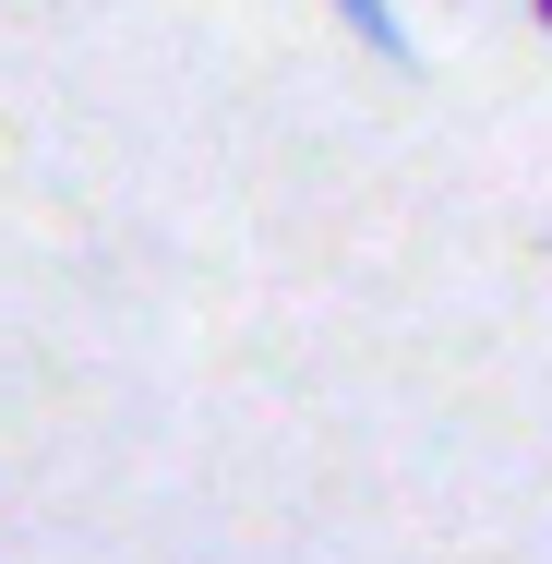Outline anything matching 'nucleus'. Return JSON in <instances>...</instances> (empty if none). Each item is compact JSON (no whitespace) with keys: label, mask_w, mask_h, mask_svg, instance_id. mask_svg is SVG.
<instances>
[{"label":"nucleus","mask_w":552,"mask_h":564,"mask_svg":"<svg viewBox=\"0 0 552 564\" xmlns=\"http://www.w3.org/2000/svg\"><path fill=\"white\" fill-rule=\"evenodd\" d=\"M336 24H348V36L372 48V61H397V73L421 61V48H409V24H397V0H336Z\"/></svg>","instance_id":"nucleus-1"},{"label":"nucleus","mask_w":552,"mask_h":564,"mask_svg":"<svg viewBox=\"0 0 552 564\" xmlns=\"http://www.w3.org/2000/svg\"><path fill=\"white\" fill-rule=\"evenodd\" d=\"M529 12H541V36H552V0H529Z\"/></svg>","instance_id":"nucleus-2"}]
</instances>
